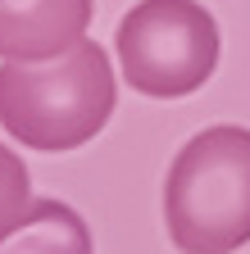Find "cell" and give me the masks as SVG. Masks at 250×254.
Segmentation results:
<instances>
[{"mask_svg": "<svg viewBox=\"0 0 250 254\" xmlns=\"http://www.w3.org/2000/svg\"><path fill=\"white\" fill-rule=\"evenodd\" d=\"M164 227L177 254H237L250 245V127H205L173 154Z\"/></svg>", "mask_w": 250, "mask_h": 254, "instance_id": "2", "label": "cell"}, {"mask_svg": "<svg viewBox=\"0 0 250 254\" xmlns=\"http://www.w3.org/2000/svg\"><path fill=\"white\" fill-rule=\"evenodd\" d=\"M0 254H96L91 227L64 200H32L18 227L0 236Z\"/></svg>", "mask_w": 250, "mask_h": 254, "instance_id": "5", "label": "cell"}, {"mask_svg": "<svg viewBox=\"0 0 250 254\" xmlns=\"http://www.w3.org/2000/svg\"><path fill=\"white\" fill-rule=\"evenodd\" d=\"M118 105V82L105 46L82 37L41 64H0V127L37 154H69L105 132Z\"/></svg>", "mask_w": 250, "mask_h": 254, "instance_id": "1", "label": "cell"}, {"mask_svg": "<svg viewBox=\"0 0 250 254\" xmlns=\"http://www.w3.org/2000/svg\"><path fill=\"white\" fill-rule=\"evenodd\" d=\"M27 209H32V173H27L23 154H14L0 141V236L14 232Z\"/></svg>", "mask_w": 250, "mask_h": 254, "instance_id": "6", "label": "cell"}, {"mask_svg": "<svg viewBox=\"0 0 250 254\" xmlns=\"http://www.w3.org/2000/svg\"><path fill=\"white\" fill-rule=\"evenodd\" d=\"M218 23L200 0H137L118 18L123 82L150 100L196 95L218 68Z\"/></svg>", "mask_w": 250, "mask_h": 254, "instance_id": "3", "label": "cell"}, {"mask_svg": "<svg viewBox=\"0 0 250 254\" xmlns=\"http://www.w3.org/2000/svg\"><path fill=\"white\" fill-rule=\"evenodd\" d=\"M96 0H0V59L41 64L78 46Z\"/></svg>", "mask_w": 250, "mask_h": 254, "instance_id": "4", "label": "cell"}]
</instances>
